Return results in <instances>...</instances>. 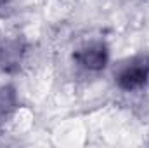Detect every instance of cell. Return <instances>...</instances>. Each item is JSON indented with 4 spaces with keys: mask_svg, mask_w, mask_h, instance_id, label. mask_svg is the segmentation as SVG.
I'll list each match as a JSON object with an SVG mask.
<instances>
[{
    "mask_svg": "<svg viewBox=\"0 0 149 148\" xmlns=\"http://www.w3.org/2000/svg\"><path fill=\"white\" fill-rule=\"evenodd\" d=\"M73 61L87 73H99L109 63V47L102 40H88L74 51Z\"/></svg>",
    "mask_w": 149,
    "mask_h": 148,
    "instance_id": "obj_2",
    "label": "cell"
},
{
    "mask_svg": "<svg viewBox=\"0 0 149 148\" xmlns=\"http://www.w3.org/2000/svg\"><path fill=\"white\" fill-rule=\"evenodd\" d=\"M5 4H7V0H0V7H3Z\"/></svg>",
    "mask_w": 149,
    "mask_h": 148,
    "instance_id": "obj_5",
    "label": "cell"
},
{
    "mask_svg": "<svg viewBox=\"0 0 149 148\" xmlns=\"http://www.w3.org/2000/svg\"><path fill=\"white\" fill-rule=\"evenodd\" d=\"M114 85L123 92H141L149 84V54L137 52L121 59L113 72Z\"/></svg>",
    "mask_w": 149,
    "mask_h": 148,
    "instance_id": "obj_1",
    "label": "cell"
},
{
    "mask_svg": "<svg viewBox=\"0 0 149 148\" xmlns=\"http://www.w3.org/2000/svg\"><path fill=\"white\" fill-rule=\"evenodd\" d=\"M26 42L19 35L0 33V72L12 73L21 68L26 58Z\"/></svg>",
    "mask_w": 149,
    "mask_h": 148,
    "instance_id": "obj_3",
    "label": "cell"
},
{
    "mask_svg": "<svg viewBox=\"0 0 149 148\" xmlns=\"http://www.w3.org/2000/svg\"><path fill=\"white\" fill-rule=\"evenodd\" d=\"M19 108V98L14 85H0V131L14 118Z\"/></svg>",
    "mask_w": 149,
    "mask_h": 148,
    "instance_id": "obj_4",
    "label": "cell"
}]
</instances>
